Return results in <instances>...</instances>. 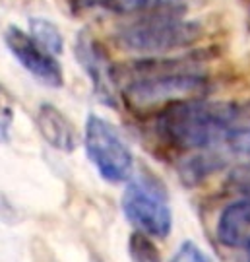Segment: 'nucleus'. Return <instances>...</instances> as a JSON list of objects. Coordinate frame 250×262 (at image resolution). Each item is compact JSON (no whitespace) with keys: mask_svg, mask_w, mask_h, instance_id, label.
<instances>
[{"mask_svg":"<svg viewBox=\"0 0 250 262\" xmlns=\"http://www.w3.org/2000/svg\"><path fill=\"white\" fill-rule=\"evenodd\" d=\"M126 183L121 200L126 220L151 239L167 237L173 229V212L163 185L148 173L132 175Z\"/></svg>","mask_w":250,"mask_h":262,"instance_id":"nucleus-3","label":"nucleus"},{"mask_svg":"<svg viewBox=\"0 0 250 262\" xmlns=\"http://www.w3.org/2000/svg\"><path fill=\"white\" fill-rule=\"evenodd\" d=\"M250 122V103L190 99L159 109L155 132L167 146L180 151L221 150L235 128Z\"/></svg>","mask_w":250,"mask_h":262,"instance_id":"nucleus-1","label":"nucleus"},{"mask_svg":"<svg viewBox=\"0 0 250 262\" xmlns=\"http://www.w3.org/2000/svg\"><path fill=\"white\" fill-rule=\"evenodd\" d=\"M169 262H213V258L206 251H202L196 243L185 241Z\"/></svg>","mask_w":250,"mask_h":262,"instance_id":"nucleus-14","label":"nucleus"},{"mask_svg":"<svg viewBox=\"0 0 250 262\" xmlns=\"http://www.w3.org/2000/svg\"><path fill=\"white\" fill-rule=\"evenodd\" d=\"M202 37V28L180 18H146L134 21L119 33V43L140 55H165L194 45Z\"/></svg>","mask_w":250,"mask_h":262,"instance_id":"nucleus-4","label":"nucleus"},{"mask_svg":"<svg viewBox=\"0 0 250 262\" xmlns=\"http://www.w3.org/2000/svg\"><path fill=\"white\" fill-rule=\"evenodd\" d=\"M178 0H105V4L119 12H144V10H155L161 6L175 4Z\"/></svg>","mask_w":250,"mask_h":262,"instance_id":"nucleus-13","label":"nucleus"},{"mask_svg":"<svg viewBox=\"0 0 250 262\" xmlns=\"http://www.w3.org/2000/svg\"><path fill=\"white\" fill-rule=\"evenodd\" d=\"M117 85L134 109H163L171 103L204 99L210 80L188 58H146L142 62L115 66Z\"/></svg>","mask_w":250,"mask_h":262,"instance_id":"nucleus-2","label":"nucleus"},{"mask_svg":"<svg viewBox=\"0 0 250 262\" xmlns=\"http://www.w3.org/2000/svg\"><path fill=\"white\" fill-rule=\"evenodd\" d=\"M229 187L242 196H250V163L233 169L229 175Z\"/></svg>","mask_w":250,"mask_h":262,"instance_id":"nucleus-15","label":"nucleus"},{"mask_svg":"<svg viewBox=\"0 0 250 262\" xmlns=\"http://www.w3.org/2000/svg\"><path fill=\"white\" fill-rule=\"evenodd\" d=\"M248 262H250V247H248Z\"/></svg>","mask_w":250,"mask_h":262,"instance_id":"nucleus-17","label":"nucleus"},{"mask_svg":"<svg viewBox=\"0 0 250 262\" xmlns=\"http://www.w3.org/2000/svg\"><path fill=\"white\" fill-rule=\"evenodd\" d=\"M217 239L231 249L250 247V196H242L225 208L215 227Z\"/></svg>","mask_w":250,"mask_h":262,"instance_id":"nucleus-9","label":"nucleus"},{"mask_svg":"<svg viewBox=\"0 0 250 262\" xmlns=\"http://www.w3.org/2000/svg\"><path fill=\"white\" fill-rule=\"evenodd\" d=\"M76 58L82 62L83 70L89 76L97 97L109 105L117 103L119 85L115 80V66H111L101 45L85 31L76 37Z\"/></svg>","mask_w":250,"mask_h":262,"instance_id":"nucleus-7","label":"nucleus"},{"mask_svg":"<svg viewBox=\"0 0 250 262\" xmlns=\"http://www.w3.org/2000/svg\"><path fill=\"white\" fill-rule=\"evenodd\" d=\"M4 43L21 68H26L37 82L55 90L64 85V70L56 60V56L49 53L45 47H41L28 31L10 26L4 31Z\"/></svg>","mask_w":250,"mask_h":262,"instance_id":"nucleus-6","label":"nucleus"},{"mask_svg":"<svg viewBox=\"0 0 250 262\" xmlns=\"http://www.w3.org/2000/svg\"><path fill=\"white\" fill-rule=\"evenodd\" d=\"M31 37L37 41L41 47H45L53 55H60L64 49V39L55 21L47 18H31L29 19V31Z\"/></svg>","mask_w":250,"mask_h":262,"instance_id":"nucleus-10","label":"nucleus"},{"mask_svg":"<svg viewBox=\"0 0 250 262\" xmlns=\"http://www.w3.org/2000/svg\"><path fill=\"white\" fill-rule=\"evenodd\" d=\"M35 124L43 140L58 151H74L80 144V134L74 122L53 103H41L35 113Z\"/></svg>","mask_w":250,"mask_h":262,"instance_id":"nucleus-8","label":"nucleus"},{"mask_svg":"<svg viewBox=\"0 0 250 262\" xmlns=\"http://www.w3.org/2000/svg\"><path fill=\"white\" fill-rule=\"evenodd\" d=\"M89 262H103V258H99L97 254H92V256H89Z\"/></svg>","mask_w":250,"mask_h":262,"instance_id":"nucleus-16","label":"nucleus"},{"mask_svg":"<svg viewBox=\"0 0 250 262\" xmlns=\"http://www.w3.org/2000/svg\"><path fill=\"white\" fill-rule=\"evenodd\" d=\"M85 154L103 181L124 183L134 175V156L121 130L99 115H89L83 130Z\"/></svg>","mask_w":250,"mask_h":262,"instance_id":"nucleus-5","label":"nucleus"},{"mask_svg":"<svg viewBox=\"0 0 250 262\" xmlns=\"http://www.w3.org/2000/svg\"><path fill=\"white\" fill-rule=\"evenodd\" d=\"M16 119V101L4 85L0 84V144H6L12 134Z\"/></svg>","mask_w":250,"mask_h":262,"instance_id":"nucleus-12","label":"nucleus"},{"mask_svg":"<svg viewBox=\"0 0 250 262\" xmlns=\"http://www.w3.org/2000/svg\"><path fill=\"white\" fill-rule=\"evenodd\" d=\"M128 254L132 262H161V254L151 241V237L140 233V231L130 235Z\"/></svg>","mask_w":250,"mask_h":262,"instance_id":"nucleus-11","label":"nucleus"}]
</instances>
